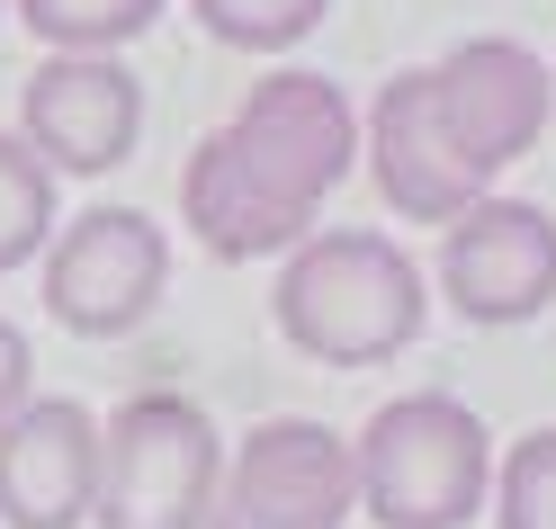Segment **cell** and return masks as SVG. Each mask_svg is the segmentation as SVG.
Masks as SVG:
<instances>
[{
    "label": "cell",
    "instance_id": "cell-1",
    "mask_svg": "<svg viewBox=\"0 0 556 529\" xmlns=\"http://www.w3.org/2000/svg\"><path fill=\"white\" fill-rule=\"evenodd\" d=\"M359 171V109L332 73H261L180 171V225L216 261H288Z\"/></svg>",
    "mask_w": 556,
    "mask_h": 529
},
{
    "label": "cell",
    "instance_id": "cell-2",
    "mask_svg": "<svg viewBox=\"0 0 556 529\" xmlns=\"http://www.w3.org/2000/svg\"><path fill=\"white\" fill-rule=\"evenodd\" d=\"M269 324L315 368H387L431 324V278L395 234L315 225L288 261H278Z\"/></svg>",
    "mask_w": 556,
    "mask_h": 529
},
{
    "label": "cell",
    "instance_id": "cell-3",
    "mask_svg": "<svg viewBox=\"0 0 556 529\" xmlns=\"http://www.w3.org/2000/svg\"><path fill=\"white\" fill-rule=\"evenodd\" d=\"M351 476L377 529H467L494 493V431L476 421V404L422 386L368 413V431L351 440Z\"/></svg>",
    "mask_w": 556,
    "mask_h": 529
},
{
    "label": "cell",
    "instance_id": "cell-4",
    "mask_svg": "<svg viewBox=\"0 0 556 529\" xmlns=\"http://www.w3.org/2000/svg\"><path fill=\"white\" fill-rule=\"evenodd\" d=\"M225 484V431L189 395H126L99 421V529H206Z\"/></svg>",
    "mask_w": 556,
    "mask_h": 529
},
{
    "label": "cell",
    "instance_id": "cell-5",
    "mask_svg": "<svg viewBox=\"0 0 556 529\" xmlns=\"http://www.w3.org/2000/svg\"><path fill=\"white\" fill-rule=\"evenodd\" d=\"M359 520V476H351V440L324 421H252L225 457L216 512L206 529H351Z\"/></svg>",
    "mask_w": 556,
    "mask_h": 529
},
{
    "label": "cell",
    "instance_id": "cell-6",
    "mask_svg": "<svg viewBox=\"0 0 556 529\" xmlns=\"http://www.w3.org/2000/svg\"><path fill=\"white\" fill-rule=\"evenodd\" d=\"M170 288V234L144 206H81L46 242V314L81 341L135 332Z\"/></svg>",
    "mask_w": 556,
    "mask_h": 529
},
{
    "label": "cell",
    "instance_id": "cell-7",
    "mask_svg": "<svg viewBox=\"0 0 556 529\" xmlns=\"http://www.w3.org/2000/svg\"><path fill=\"white\" fill-rule=\"evenodd\" d=\"M440 305L484 332L539 324L556 305V216L539 198H476L458 225H440Z\"/></svg>",
    "mask_w": 556,
    "mask_h": 529
},
{
    "label": "cell",
    "instance_id": "cell-8",
    "mask_svg": "<svg viewBox=\"0 0 556 529\" xmlns=\"http://www.w3.org/2000/svg\"><path fill=\"white\" fill-rule=\"evenodd\" d=\"M18 144L54 180H109L144 144V81L126 54H46L18 81Z\"/></svg>",
    "mask_w": 556,
    "mask_h": 529
},
{
    "label": "cell",
    "instance_id": "cell-9",
    "mask_svg": "<svg viewBox=\"0 0 556 529\" xmlns=\"http://www.w3.org/2000/svg\"><path fill=\"white\" fill-rule=\"evenodd\" d=\"M359 153H368V180L395 225H458L476 198H494V180L458 153V135H448L440 99H431V63L377 81L368 117H359Z\"/></svg>",
    "mask_w": 556,
    "mask_h": 529
},
{
    "label": "cell",
    "instance_id": "cell-10",
    "mask_svg": "<svg viewBox=\"0 0 556 529\" xmlns=\"http://www.w3.org/2000/svg\"><path fill=\"white\" fill-rule=\"evenodd\" d=\"M431 99L448 135H458V153L484 171V180H503L547 135V63L520 46V37H467L431 63Z\"/></svg>",
    "mask_w": 556,
    "mask_h": 529
},
{
    "label": "cell",
    "instance_id": "cell-11",
    "mask_svg": "<svg viewBox=\"0 0 556 529\" xmlns=\"http://www.w3.org/2000/svg\"><path fill=\"white\" fill-rule=\"evenodd\" d=\"M99 503V421L73 395H27L0 421V529H81Z\"/></svg>",
    "mask_w": 556,
    "mask_h": 529
},
{
    "label": "cell",
    "instance_id": "cell-12",
    "mask_svg": "<svg viewBox=\"0 0 556 529\" xmlns=\"http://www.w3.org/2000/svg\"><path fill=\"white\" fill-rule=\"evenodd\" d=\"M10 10L54 54H126L135 37H153V18L170 0H10Z\"/></svg>",
    "mask_w": 556,
    "mask_h": 529
},
{
    "label": "cell",
    "instance_id": "cell-13",
    "mask_svg": "<svg viewBox=\"0 0 556 529\" xmlns=\"http://www.w3.org/2000/svg\"><path fill=\"white\" fill-rule=\"evenodd\" d=\"M63 180L18 144L10 126H0V278L10 269H27V261H46V242H54V225H63Z\"/></svg>",
    "mask_w": 556,
    "mask_h": 529
},
{
    "label": "cell",
    "instance_id": "cell-14",
    "mask_svg": "<svg viewBox=\"0 0 556 529\" xmlns=\"http://www.w3.org/2000/svg\"><path fill=\"white\" fill-rule=\"evenodd\" d=\"M494 529H556V421L520 431L511 449H494V493H484Z\"/></svg>",
    "mask_w": 556,
    "mask_h": 529
},
{
    "label": "cell",
    "instance_id": "cell-15",
    "mask_svg": "<svg viewBox=\"0 0 556 529\" xmlns=\"http://www.w3.org/2000/svg\"><path fill=\"white\" fill-rule=\"evenodd\" d=\"M198 27L233 54H288L332 18V0H189Z\"/></svg>",
    "mask_w": 556,
    "mask_h": 529
},
{
    "label": "cell",
    "instance_id": "cell-16",
    "mask_svg": "<svg viewBox=\"0 0 556 529\" xmlns=\"http://www.w3.org/2000/svg\"><path fill=\"white\" fill-rule=\"evenodd\" d=\"M27 395H37V350H27V332L0 314V421H10Z\"/></svg>",
    "mask_w": 556,
    "mask_h": 529
},
{
    "label": "cell",
    "instance_id": "cell-17",
    "mask_svg": "<svg viewBox=\"0 0 556 529\" xmlns=\"http://www.w3.org/2000/svg\"><path fill=\"white\" fill-rule=\"evenodd\" d=\"M547 126H556V63H547Z\"/></svg>",
    "mask_w": 556,
    "mask_h": 529
},
{
    "label": "cell",
    "instance_id": "cell-18",
    "mask_svg": "<svg viewBox=\"0 0 556 529\" xmlns=\"http://www.w3.org/2000/svg\"><path fill=\"white\" fill-rule=\"evenodd\" d=\"M0 10H10V0H0Z\"/></svg>",
    "mask_w": 556,
    "mask_h": 529
}]
</instances>
